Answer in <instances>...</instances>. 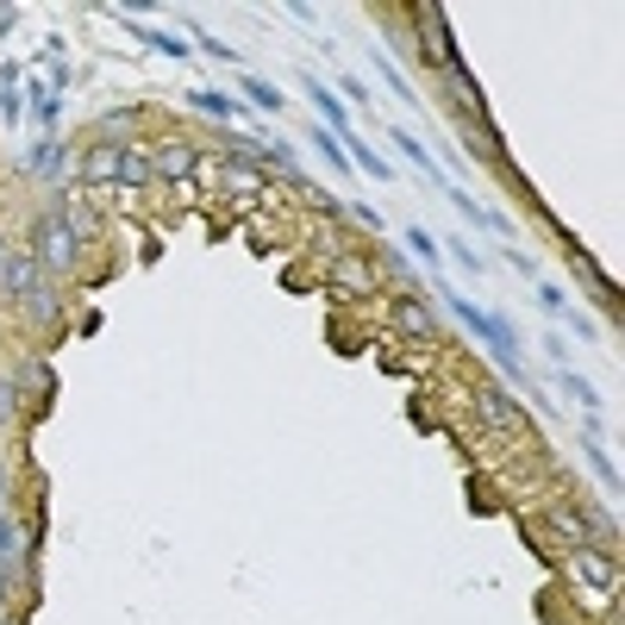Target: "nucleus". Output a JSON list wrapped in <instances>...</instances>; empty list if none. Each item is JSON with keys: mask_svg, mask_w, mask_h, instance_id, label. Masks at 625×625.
Returning <instances> with one entry per match:
<instances>
[{"mask_svg": "<svg viewBox=\"0 0 625 625\" xmlns=\"http://www.w3.org/2000/svg\"><path fill=\"white\" fill-rule=\"evenodd\" d=\"M288 20L294 25H320V7H313V0H288Z\"/></svg>", "mask_w": 625, "mask_h": 625, "instance_id": "nucleus-36", "label": "nucleus"}, {"mask_svg": "<svg viewBox=\"0 0 625 625\" xmlns=\"http://www.w3.org/2000/svg\"><path fill=\"white\" fill-rule=\"evenodd\" d=\"M306 144H313V157H320V163H325L332 175H357V170H350V157H345V144H338V138H332V131L320 126V119L306 126Z\"/></svg>", "mask_w": 625, "mask_h": 625, "instance_id": "nucleus-24", "label": "nucleus"}, {"mask_svg": "<svg viewBox=\"0 0 625 625\" xmlns=\"http://www.w3.org/2000/svg\"><path fill=\"white\" fill-rule=\"evenodd\" d=\"M301 88H306V101H313V113H320V126L332 131V138H345V131H350V107L332 94V82H320L313 69H301Z\"/></svg>", "mask_w": 625, "mask_h": 625, "instance_id": "nucleus-18", "label": "nucleus"}, {"mask_svg": "<svg viewBox=\"0 0 625 625\" xmlns=\"http://www.w3.org/2000/svg\"><path fill=\"white\" fill-rule=\"evenodd\" d=\"M13 238H20V232H7V225H0V263H7V251H13Z\"/></svg>", "mask_w": 625, "mask_h": 625, "instance_id": "nucleus-42", "label": "nucleus"}, {"mask_svg": "<svg viewBox=\"0 0 625 625\" xmlns=\"http://www.w3.org/2000/svg\"><path fill=\"white\" fill-rule=\"evenodd\" d=\"M539 525H551L557 551H620V513L594 500H544Z\"/></svg>", "mask_w": 625, "mask_h": 625, "instance_id": "nucleus-2", "label": "nucleus"}, {"mask_svg": "<svg viewBox=\"0 0 625 625\" xmlns=\"http://www.w3.org/2000/svg\"><path fill=\"white\" fill-rule=\"evenodd\" d=\"M25 563V525L20 513H0V569H20Z\"/></svg>", "mask_w": 625, "mask_h": 625, "instance_id": "nucleus-28", "label": "nucleus"}, {"mask_svg": "<svg viewBox=\"0 0 625 625\" xmlns=\"http://www.w3.org/2000/svg\"><path fill=\"white\" fill-rule=\"evenodd\" d=\"M444 306H451V320L470 332L475 345L495 350V382H513V389L539 394V389H532V375H525V363H519V332H513V320H507V313L470 301V294H451V288H444ZM539 401H544V394H539Z\"/></svg>", "mask_w": 625, "mask_h": 625, "instance_id": "nucleus-1", "label": "nucleus"}, {"mask_svg": "<svg viewBox=\"0 0 625 625\" xmlns=\"http://www.w3.org/2000/svg\"><path fill=\"white\" fill-rule=\"evenodd\" d=\"M332 94H338L345 107H350V101L363 107V101H369V82H363V76H338V88H332Z\"/></svg>", "mask_w": 625, "mask_h": 625, "instance_id": "nucleus-34", "label": "nucleus"}, {"mask_svg": "<svg viewBox=\"0 0 625 625\" xmlns=\"http://www.w3.org/2000/svg\"><path fill=\"white\" fill-rule=\"evenodd\" d=\"M182 25H188V32H182V38L195 44L200 57H213V63H225V69H244V57H238V44L213 38V32H207V25H200V20H182Z\"/></svg>", "mask_w": 625, "mask_h": 625, "instance_id": "nucleus-23", "label": "nucleus"}, {"mask_svg": "<svg viewBox=\"0 0 625 625\" xmlns=\"http://www.w3.org/2000/svg\"><path fill=\"white\" fill-rule=\"evenodd\" d=\"M301 200L325 219V225H345V219H350V213H345V200H332V195L320 188V182H306V188H301Z\"/></svg>", "mask_w": 625, "mask_h": 625, "instance_id": "nucleus-30", "label": "nucleus"}, {"mask_svg": "<svg viewBox=\"0 0 625 625\" xmlns=\"http://www.w3.org/2000/svg\"><path fill=\"white\" fill-rule=\"evenodd\" d=\"M382 144H389V163L394 157H407L413 170L419 175H431V188H438V182H444V163H438V151H431V144H419V138H413V131H401V126H382Z\"/></svg>", "mask_w": 625, "mask_h": 625, "instance_id": "nucleus-15", "label": "nucleus"}, {"mask_svg": "<svg viewBox=\"0 0 625 625\" xmlns=\"http://www.w3.org/2000/svg\"><path fill=\"white\" fill-rule=\"evenodd\" d=\"M7 32H20V7H13V0L0 7V38H7Z\"/></svg>", "mask_w": 625, "mask_h": 625, "instance_id": "nucleus-41", "label": "nucleus"}, {"mask_svg": "<svg viewBox=\"0 0 625 625\" xmlns=\"http://www.w3.org/2000/svg\"><path fill=\"white\" fill-rule=\"evenodd\" d=\"M69 82H76V69H69V63H50V94H57V101L69 94Z\"/></svg>", "mask_w": 625, "mask_h": 625, "instance_id": "nucleus-37", "label": "nucleus"}, {"mask_svg": "<svg viewBox=\"0 0 625 625\" xmlns=\"http://www.w3.org/2000/svg\"><path fill=\"white\" fill-rule=\"evenodd\" d=\"M438 251H451V263H463V269H470V276H482V269H488V257H482V251H475L470 238H444V244H438Z\"/></svg>", "mask_w": 625, "mask_h": 625, "instance_id": "nucleus-31", "label": "nucleus"}, {"mask_svg": "<svg viewBox=\"0 0 625 625\" xmlns=\"http://www.w3.org/2000/svg\"><path fill=\"white\" fill-rule=\"evenodd\" d=\"M101 20H113L131 44H144V50H163V57H175V63H188V57H195V44L182 38V32H163V25H144V20H126L119 7H101Z\"/></svg>", "mask_w": 625, "mask_h": 625, "instance_id": "nucleus-13", "label": "nucleus"}, {"mask_svg": "<svg viewBox=\"0 0 625 625\" xmlns=\"http://www.w3.org/2000/svg\"><path fill=\"white\" fill-rule=\"evenodd\" d=\"M557 389L569 394V401H576V407H582V413H606L601 389H594V382H588V375H576V369H557Z\"/></svg>", "mask_w": 625, "mask_h": 625, "instance_id": "nucleus-26", "label": "nucleus"}, {"mask_svg": "<svg viewBox=\"0 0 625 625\" xmlns=\"http://www.w3.org/2000/svg\"><path fill=\"white\" fill-rule=\"evenodd\" d=\"M32 426V413H25V394H20V382H13V369L0 363V444L13 438V431H25Z\"/></svg>", "mask_w": 625, "mask_h": 625, "instance_id": "nucleus-20", "label": "nucleus"}, {"mask_svg": "<svg viewBox=\"0 0 625 625\" xmlns=\"http://www.w3.org/2000/svg\"><path fill=\"white\" fill-rule=\"evenodd\" d=\"M407 32H413V57H419V69H426V76H438V69L456 57L451 25H444V7H438V0L407 7Z\"/></svg>", "mask_w": 625, "mask_h": 625, "instance_id": "nucleus-5", "label": "nucleus"}, {"mask_svg": "<svg viewBox=\"0 0 625 625\" xmlns=\"http://www.w3.org/2000/svg\"><path fill=\"white\" fill-rule=\"evenodd\" d=\"M332 276H338V288H350V294H369V288L382 281L369 257H338V269H332Z\"/></svg>", "mask_w": 625, "mask_h": 625, "instance_id": "nucleus-27", "label": "nucleus"}, {"mask_svg": "<svg viewBox=\"0 0 625 625\" xmlns=\"http://www.w3.org/2000/svg\"><path fill=\"white\" fill-rule=\"evenodd\" d=\"M232 94H238V101H244L251 113H263V119H281V113H288V94H281L269 76H257V69H238Z\"/></svg>", "mask_w": 625, "mask_h": 625, "instance_id": "nucleus-16", "label": "nucleus"}, {"mask_svg": "<svg viewBox=\"0 0 625 625\" xmlns=\"http://www.w3.org/2000/svg\"><path fill=\"white\" fill-rule=\"evenodd\" d=\"M369 69L382 76V88H389V94H401V107H419V88H413L407 76H401V63H389V57L375 50V57H369Z\"/></svg>", "mask_w": 625, "mask_h": 625, "instance_id": "nucleus-29", "label": "nucleus"}, {"mask_svg": "<svg viewBox=\"0 0 625 625\" xmlns=\"http://www.w3.org/2000/svg\"><path fill=\"white\" fill-rule=\"evenodd\" d=\"M7 369H13V382H20V394H25V413L38 419V413L57 401V369H50V357L32 350V357H20V363H7Z\"/></svg>", "mask_w": 625, "mask_h": 625, "instance_id": "nucleus-12", "label": "nucleus"}, {"mask_svg": "<svg viewBox=\"0 0 625 625\" xmlns=\"http://www.w3.org/2000/svg\"><path fill=\"white\" fill-rule=\"evenodd\" d=\"M563 251H569V276H576V288H582L594 306H606V320L620 325V288H613V276H606L601 263L588 257L582 244H563Z\"/></svg>", "mask_w": 625, "mask_h": 625, "instance_id": "nucleus-10", "label": "nucleus"}, {"mask_svg": "<svg viewBox=\"0 0 625 625\" xmlns=\"http://www.w3.org/2000/svg\"><path fill=\"white\" fill-rule=\"evenodd\" d=\"M394 332L401 338H431V306L419 294H407V288L394 294Z\"/></svg>", "mask_w": 625, "mask_h": 625, "instance_id": "nucleus-22", "label": "nucleus"}, {"mask_svg": "<svg viewBox=\"0 0 625 625\" xmlns=\"http://www.w3.org/2000/svg\"><path fill=\"white\" fill-rule=\"evenodd\" d=\"M569 332H576L582 345H601V325H588V320H569Z\"/></svg>", "mask_w": 625, "mask_h": 625, "instance_id": "nucleus-40", "label": "nucleus"}, {"mask_svg": "<svg viewBox=\"0 0 625 625\" xmlns=\"http://www.w3.org/2000/svg\"><path fill=\"white\" fill-rule=\"evenodd\" d=\"M25 244H32V257H38V269L50 281H76V269H82V244H76V232H69L63 207H38L32 225H25Z\"/></svg>", "mask_w": 625, "mask_h": 625, "instance_id": "nucleus-4", "label": "nucleus"}, {"mask_svg": "<svg viewBox=\"0 0 625 625\" xmlns=\"http://www.w3.org/2000/svg\"><path fill=\"white\" fill-rule=\"evenodd\" d=\"M475 419H482L488 431H500V438H513V431L532 426V419H525V407L500 389L495 375H482V382H475Z\"/></svg>", "mask_w": 625, "mask_h": 625, "instance_id": "nucleus-9", "label": "nucleus"}, {"mask_svg": "<svg viewBox=\"0 0 625 625\" xmlns=\"http://www.w3.org/2000/svg\"><path fill=\"white\" fill-rule=\"evenodd\" d=\"M151 163L157 182H200L213 170V157L200 151V138H188V131H151Z\"/></svg>", "mask_w": 625, "mask_h": 625, "instance_id": "nucleus-6", "label": "nucleus"}, {"mask_svg": "<svg viewBox=\"0 0 625 625\" xmlns=\"http://www.w3.org/2000/svg\"><path fill=\"white\" fill-rule=\"evenodd\" d=\"M157 182V163H151V138H138L119 151V188H151Z\"/></svg>", "mask_w": 625, "mask_h": 625, "instance_id": "nucleus-21", "label": "nucleus"}, {"mask_svg": "<svg viewBox=\"0 0 625 625\" xmlns=\"http://www.w3.org/2000/svg\"><path fill=\"white\" fill-rule=\"evenodd\" d=\"M25 175L38 182L44 195L76 188V144H69V138H38V144L25 151Z\"/></svg>", "mask_w": 625, "mask_h": 625, "instance_id": "nucleus-7", "label": "nucleus"}, {"mask_svg": "<svg viewBox=\"0 0 625 625\" xmlns=\"http://www.w3.org/2000/svg\"><path fill=\"white\" fill-rule=\"evenodd\" d=\"M401 238H407V251L419 257V276H426V281L438 276V269H444V251H438V238H431L426 225H407Z\"/></svg>", "mask_w": 625, "mask_h": 625, "instance_id": "nucleus-25", "label": "nucleus"}, {"mask_svg": "<svg viewBox=\"0 0 625 625\" xmlns=\"http://www.w3.org/2000/svg\"><path fill=\"white\" fill-rule=\"evenodd\" d=\"M557 569L582 613L620 606V551H557Z\"/></svg>", "mask_w": 625, "mask_h": 625, "instance_id": "nucleus-3", "label": "nucleus"}, {"mask_svg": "<svg viewBox=\"0 0 625 625\" xmlns=\"http://www.w3.org/2000/svg\"><path fill=\"white\" fill-rule=\"evenodd\" d=\"M76 188H88V195L119 188V144H94V138H82V144H76Z\"/></svg>", "mask_w": 625, "mask_h": 625, "instance_id": "nucleus-11", "label": "nucleus"}, {"mask_svg": "<svg viewBox=\"0 0 625 625\" xmlns=\"http://www.w3.org/2000/svg\"><path fill=\"white\" fill-rule=\"evenodd\" d=\"M13 320L32 332V338H44V332H57L63 325V281H50V276H38L32 288H25V301L13 306Z\"/></svg>", "mask_w": 625, "mask_h": 625, "instance_id": "nucleus-8", "label": "nucleus"}, {"mask_svg": "<svg viewBox=\"0 0 625 625\" xmlns=\"http://www.w3.org/2000/svg\"><path fill=\"white\" fill-rule=\"evenodd\" d=\"M0 363H7V325H0Z\"/></svg>", "mask_w": 625, "mask_h": 625, "instance_id": "nucleus-43", "label": "nucleus"}, {"mask_svg": "<svg viewBox=\"0 0 625 625\" xmlns=\"http://www.w3.org/2000/svg\"><path fill=\"white\" fill-rule=\"evenodd\" d=\"M0 126H7V131H13V126H25V88L0 94Z\"/></svg>", "mask_w": 625, "mask_h": 625, "instance_id": "nucleus-32", "label": "nucleus"}, {"mask_svg": "<svg viewBox=\"0 0 625 625\" xmlns=\"http://www.w3.org/2000/svg\"><path fill=\"white\" fill-rule=\"evenodd\" d=\"M144 119H151V107L126 101V107L94 113V131H88V138H94V144H119V151H126V144H138V138H151V131H144Z\"/></svg>", "mask_w": 625, "mask_h": 625, "instance_id": "nucleus-14", "label": "nucleus"}, {"mask_svg": "<svg viewBox=\"0 0 625 625\" xmlns=\"http://www.w3.org/2000/svg\"><path fill=\"white\" fill-rule=\"evenodd\" d=\"M500 251H507V263H513L519 276H539V263L525 257V251H519V244H500Z\"/></svg>", "mask_w": 625, "mask_h": 625, "instance_id": "nucleus-39", "label": "nucleus"}, {"mask_svg": "<svg viewBox=\"0 0 625 625\" xmlns=\"http://www.w3.org/2000/svg\"><path fill=\"white\" fill-rule=\"evenodd\" d=\"M13 88H25V63H0V94H13Z\"/></svg>", "mask_w": 625, "mask_h": 625, "instance_id": "nucleus-38", "label": "nucleus"}, {"mask_svg": "<svg viewBox=\"0 0 625 625\" xmlns=\"http://www.w3.org/2000/svg\"><path fill=\"white\" fill-rule=\"evenodd\" d=\"M188 107H195L200 119H213V126H238V119L251 113L232 88H188Z\"/></svg>", "mask_w": 625, "mask_h": 625, "instance_id": "nucleus-19", "label": "nucleus"}, {"mask_svg": "<svg viewBox=\"0 0 625 625\" xmlns=\"http://www.w3.org/2000/svg\"><path fill=\"white\" fill-rule=\"evenodd\" d=\"M532 301H539L544 313H563V288H557V281H539V288H532Z\"/></svg>", "mask_w": 625, "mask_h": 625, "instance_id": "nucleus-35", "label": "nucleus"}, {"mask_svg": "<svg viewBox=\"0 0 625 625\" xmlns=\"http://www.w3.org/2000/svg\"><path fill=\"white\" fill-rule=\"evenodd\" d=\"M345 213L357 219V225H363V232H382V225H389V219L375 213V207H369V200H345Z\"/></svg>", "mask_w": 625, "mask_h": 625, "instance_id": "nucleus-33", "label": "nucleus"}, {"mask_svg": "<svg viewBox=\"0 0 625 625\" xmlns=\"http://www.w3.org/2000/svg\"><path fill=\"white\" fill-rule=\"evenodd\" d=\"M338 144H345V157H350V170H357V175H369V182H401V170H394L389 157H382V144H369L357 126H350Z\"/></svg>", "mask_w": 625, "mask_h": 625, "instance_id": "nucleus-17", "label": "nucleus"}]
</instances>
